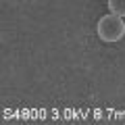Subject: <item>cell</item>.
Segmentation results:
<instances>
[{"mask_svg":"<svg viewBox=\"0 0 125 125\" xmlns=\"http://www.w3.org/2000/svg\"><path fill=\"white\" fill-rule=\"evenodd\" d=\"M96 33L102 42L106 44H115V42H121L125 36V21L123 17L115 13H108L104 17H100L98 25H96Z\"/></svg>","mask_w":125,"mask_h":125,"instance_id":"6da1fadb","label":"cell"},{"mask_svg":"<svg viewBox=\"0 0 125 125\" xmlns=\"http://www.w3.org/2000/svg\"><path fill=\"white\" fill-rule=\"evenodd\" d=\"M106 6L111 13L119 15V17H125V0H106Z\"/></svg>","mask_w":125,"mask_h":125,"instance_id":"7a4b0ae2","label":"cell"}]
</instances>
